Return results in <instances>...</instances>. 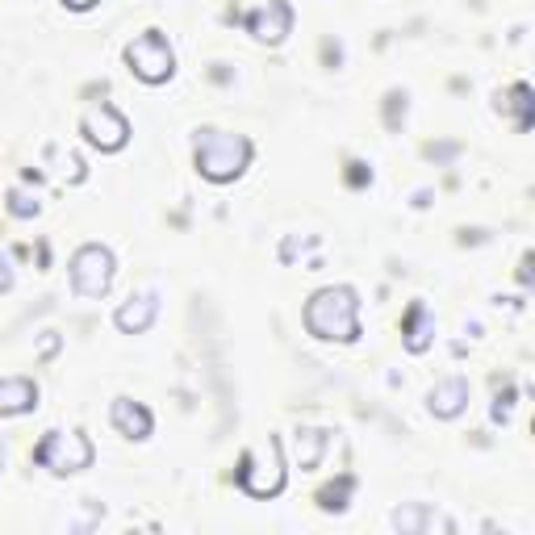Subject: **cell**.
Listing matches in <instances>:
<instances>
[{
    "mask_svg": "<svg viewBox=\"0 0 535 535\" xmlns=\"http://www.w3.org/2000/svg\"><path fill=\"white\" fill-rule=\"evenodd\" d=\"M63 5H68V9H92L97 0H63Z\"/></svg>",
    "mask_w": 535,
    "mask_h": 535,
    "instance_id": "cell-21",
    "label": "cell"
},
{
    "mask_svg": "<svg viewBox=\"0 0 535 535\" xmlns=\"http://www.w3.org/2000/svg\"><path fill=\"white\" fill-rule=\"evenodd\" d=\"M238 486L247 489L251 498H277L285 489V460H280V444L268 439V444L251 447L238 468Z\"/></svg>",
    "mask_w": 535,
    "mask_h": 535,
    "instance_id": "cell-3",
    "label": "cell"
},
{
    "mask_svg": "<svg viewBox=\"0 0 535 535\" xmlns=\"http://www.w3.org/2000/svg\"><path fill=\"white\" fill-rule=\"evenodd\" d=\"M351 477H339V486H327L322 494H318V502H322V510H343L347 506V494H351Z\"/></svg>",
    "mask_w": 535,
    "mask_h": 535,
    "instance_id": "cell-16",
    "label": "cell"
},
{
    "mask_svg": "<svg viewBox=\"0 0 535 535\" xmlns=\"http://www.w3.org/2000/svg\"><path fill=\"white\" fill-rule=\"evenodd\" d=\"M393 523H397V531H418V527H444L435 515H431V510H426V506H414V510H397Z\"/></svg>",
    "mask_w": 535,
    "mask_h": 535,
    "instance_id": "cell-15",
    "label": "cell"
},
{
    "mask_svg": "<svg viewBox=\"0 0 535 535\" xmlns=\"http://www.w3.org/2000/svg\"><path fill=\"white\" fill-rule=\"evenodd\" d=\"M155 314H159L155 293H142V298H130L126 306L118 309V327L126 330V335H139V330H147L151 322H155Z\"/></svg>",
    "mask_w": 535,
    "mask_h": 535,
    "instance_id": "cell-12",
    "label": "cell"
},
{
    "mask_svg": "<svg viewBox=\"0 0 535 535\" xmlns=\"http://www.w3.org/2000/svg\"><path fill=\"white\" fill-rule=\"evenodd\" d=\"M38 406V385L26 377L0 381V414H26Z\"/></svg>",
    "mask_w": 535,
    "mask_h": 535,
    "instance_id": "cell-10",
    "label": "cell"
},
{
    "mask_svg": "<svg viewBox=\"0 0 535 535\" xmlns=\"http://www.w3.org/2000/svg\"><path fill=\"white\" fill-rule=\"evenodd\" d=\"M110 280H113V256H110V247L89 243V247L76 251V259H71V285H76L79 298H105Z\"/></svg>",
    "mask_w": 535,
    "mask_h": 535,
    "instance_id": "cell-6",
    "label": "cell"
},
{
    "mask_svg": "<svg viewBox=\"0 0 535 535\" xmlns=\"http://www.w3.org/2000/svg\"><path fill=\"white\" fill-rule=\"evenodd\" d=\"M38 209H42L38 197H30L26 189H13V193H9V214H13V218H34Z\"/></svg>",
    "mask_w": 535,
    "mask_h": 535,
    "instance_id": "cell-17",
    "label": "cell"
},
{
    "mask_svg": "<svg viewBox=\"0 0 535 535\" xmlns=\"http://www.w3.org/2000/svg\"><path fill=\"white\" fill-rule=\"evenodd\" d=\"M13 285V259L9 256H0V293Z\"/></svg>",
    "mask_w": 535,
    "mask_h": 535,
    "instance_id": "cell-20",
    "label": "cell"
},
{
    "mask_svg": "<svg viewBox=\"0 0 535 535\" xmlns=\"http://www.w3.org/2000/svg\"><path fill=\"white\" fill-rule=\"evenodd\" d=\"M288 26H293V9H288L285 0H268V5L247 13V30L259 42H280L288 34Z\"/></svg>",
    "mask_w": 535,
    "mask_h": 535,
    "instance_id": "cell-8",
    "label": "cell"
},
{
    "mask_svg": "<svg viewBox=\"0 0 535 535\" xmlns=\"http://www.w3.org/2000/svg\"><path fill=\"white\" fill-rule=\"evenodd\" d=\"M431 335H435V322H431L426 306L418 301V306H410V314H406V347L410 351H426V347H431Z\"/></svg>",
    "mask_w": 535,
    "mask_h": 535,
    "instance_id": "cell-13",
    "label": "cell"
},
{
    "mask_svg": "<svg viewBox=\"0 0 535 535\" xmlns=\"http://www.w3.org/2000/svg\"><path fill=\"white\" fill-rule=\"evenodd\" d=\"M306 439H309V447H306V456H301V465L314 468L318 452H322V444H327V431H306Z\"/></svg>",
    "mask_w": 535,
    "mask_h": 535,
    "instance_id": "cell-18",
    "label": "cell"
},
{
    "mask_svg": "<svg viewBox=\"0 0 535 535\" xmlns=\"http://www.w3.org/2000/svg\"><path fill=\"white\" fill-rule=\"evenodd\" d=\"M306 327L318 339H339V343H351L360 335V301L356 288L347 285H330L322 293H314L306 306Z\"/></svg>",
    "mask_w": 535,
    "mask_h": 535,
    "instance_id": "cell-1",
    "label": "cell"
},
{
    "mask_svg": "<svg viewBox=\"0 0 535 535\" xmlns=\"http://www.w3.org/2000/svg\"><path fill=\"white\" fill-rule=\"evenodd\" d=\"M468 402V381L465 377H452L444 385L431 389V414L435 418H456Z\"/></svg>",
    "mask_w": 535,
    "mask_h": 535,
    "instance_id": "cell-11",
    "label": "cell"
},
{
    "mask_svg": "<svg viewBox=\"0 0 535 535\" xmlns=\"http://www.w3.org/2000/svg\"><path fill=\"white\" fill-rule=\"evenodd\" d=\"M251 163V142L243 134H222V130H201L197 139V172L205 180H235Z\"/></svg>",
    "mask_w": 535,
    "mask_h": 535,
    "instance_id": "cell-2",
    "label": "cell"
},
{
    "mask_svg": "<svg viewBox=\"0 0 535 535\" xmlns=\"http://www.w3.org/2000/svg\"><path fill=\"white\" fill-rule=\"evenodd\" d=\"M34 460L50 473H79V468L92 465V444L76 431H50L38 447H34Z\"/></svg>",
    "mask_w": 535,
    "mask_h": 535,
    "instance_id": "cell-5",
    "label": "cell"
},
{
    "mask_svg": "<svg viewBox=\"0 0 535 535\" xmlns=\"http://www.w3.org/2000/svg\"><path fill=\"white\" fill-rule=\"evenodd\" d=\"M126 63H130V71L139 79H147V84H163V79H172V71H176V55H172L168 38L159 30H147L130 42Z\"/></svg>",
    "mask_w": 535,
    "mask_h": 535,
    "instance_id": "cell-4",
    "label": "cell"
},
{
    "mask_svg": "<svg viewBox=\"0 0 535 535\" xmlns=\"http://www.w3.org/2000/svg\"><path fill=\"white\" fill-rule=\"evenodd\" d=\"M79 134L100 151H121L130 139V121L121 118L113 105H92V110L84 113V121H79Z\"/></svg>",
    "mask_w": 535,
    "mask_h": 535,
    "instance_id": "cell-7",
    "label": "cell"
},
{
    "mask_svg": "<svg viewBox=\"0 0 535 535\" xmlns=\"http://www.w3.org/2000/svg\"><path fill=\"white\" fill-rule=\"evenodd\" d=\"M113 426H118L121 435H130V439H147L155 423H151V410L147 406L130 402V397H118V402H113Z\"/></svg>",
    "mask_w": 535,
    "mask_h": 535,
    "instance_id": "cell-9",
    "label": "cell"
},
{
    "mask_svg": "<svg viewBox=\"0 0 535 535\" xmlns=\"http://www.w3.org/2000/svg\"><path fill=\"white\" fill-rule=\"evenodd\" d=\"M502 110L515 113V126L519 130H531V89H527V84H515V89L506 92Z\"/></svg>",
    "mask_w": 535,
    "mask_h": 535,
    "instance_id": "cell-14",
    "label": "cell"
},
{
    "mask_svg": "<svg viewBox=\"0 0 535 535\" xmlns=\"http://www.w3.org/2000/svg\"><path fill=\"white\" fill-rule=\"evenodd\" d=\"M510 402H515V389H506L502 397H498V406H494V418L502 423V418H510Z\"/></svg>",
    "mask_w": 535,
    "mask_h": 535,
    "instance_id": "cell-19",
    "label": "cell"
}]
</instances>
